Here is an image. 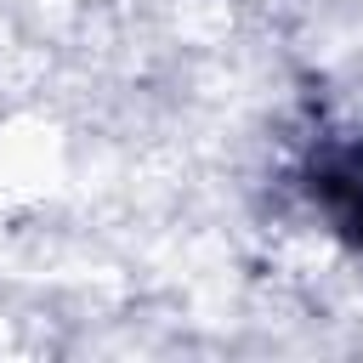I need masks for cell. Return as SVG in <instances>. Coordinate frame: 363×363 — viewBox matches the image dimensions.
Wrapping results in <instances>:
<instances>
[{"label":"cell","instance_id":"cell-1","mask_svg":"<svg viewBox=\"0 0 363 363\" xmlns=\"http://www.w3.org/2000/svg\"><path fill=\"white\" fill-rule=\"evenodd\" d=\"M312 199L323 210V221L363 250V142H340L323 147V159L312 164Z\"/></svg>","mask_w":363,"mask_h":363}]
</instances>
